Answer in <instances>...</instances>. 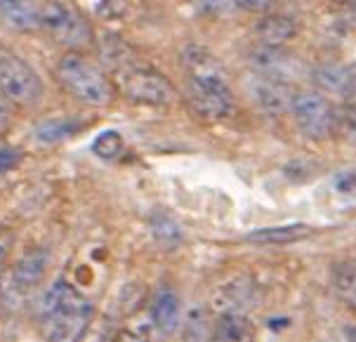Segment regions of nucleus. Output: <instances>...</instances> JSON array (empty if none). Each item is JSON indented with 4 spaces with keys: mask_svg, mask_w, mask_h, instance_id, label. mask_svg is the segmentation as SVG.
Wrapping results in <instances>:
<instances>
[{
    "mask_svg": "<svg viewBox=\"0 0 356 342\" xmlns=\"http://www.w3.org/2000/svg\"><path fill=\"white\" fill-rule=\"evenodd\" d=\"M92 321V304L66 281H57L40 302V333L47 342H81Z\"/></svg>",
    "mask_w": 356,
    "mask_h": 342,
    "instance_id": "nucleus-2",
    "label": "nucleus"
},
{
    "mask_svg": "<svg viewBox=\"0 0 356 342\" xmlns=\"http://www.w3.org/2000/svg\"><path fill=\"white\" fill-rule=\"evenodd\" d=\"M125 149V142L116 130H106L92 142V154L102 161H116Z\"/></svg>",
    "mask_w": 356,
    "mask_h": 342,
    "instance_id": "nucleus-19",
    "label": "nucleus"
},
{
    "mask_svg": "<svg viewBox=\"0 0 356 342\" xmlns=\"http://www.w3.org/2000/svg\"><path fill=\"white\" fill-rule=\"evenodd\" d=\"M0 92L19 106H33L43 97V83L38 74L8 47H0Z\"/></svg>",
    "mask_w": 356,
    "mask_h": 342,
    "instance_id": "nucleus-6",
    "label": "nucleus"
},
{
    "mask_svg": "<svg viewBox=\"0 0 356 342\" xmlns=\"http://www.w3.org/2000/svg\"><path fill=\"white\" fill-rule=\"evenodd\" d=\"M40 28H45L54 43L69 47V52H78L95 43L88 17L69 0H47L40 5Z\"/></svg>",
    "mask_w": 356,
    "mask_h": 342,
    "instance_id": "nucleus-5",
    "label": "nucleus"
},
{
    "mask_svg": "<svg viewBox=\"0 0 356 342\" xmlns=\"http://www.w3.org/2000/svg\"><path fill=\"white\" fill-rule=\"evenodd\" d=\"M54 78L64 88V92L90 106L111 104L116 95V86L111 78L81 52H66L57 62Z\"/></svg>",
    "mask_w": 356,
    "mask_h": 342,
    "instance_id": "nucleus-3",
    "label": "nucleus"
},
{
    "mask_svg": "<svg viewBox=\"0 0 356 342\" xmlns=\"http://www.w3.org/2000/svg\"><path fill=\"white\" fill-rule=\"evenodd\" d=\"M12 245H15V231H12L10 227L0 225V265L10 257Z\"/></svg>",
    "mask_w": 356,
    "mask_h": 342,
    "instance_id": "nucleus-25",
    "label": "nucleus"
},
{
    "mask_svg": "<svg viewBox=\"0 0 356 342\" xmlns=\"http://www.w3.org/2000/svg\"><path fill=\"white\" fill-rule=\"evenodd\" d=\"M152 321L161 335H172L179 326V300L170 288H161L152 300Z\"/></svg>",
    "mask_w": 356,
    "mask_h": 342,
    "instance_id": "nucleus-12",
    "label": "nucleus"
},
{
    "mask_svg": "<svg viewBox=\"0 0 356 342\" xmlns=\"http://www.w3.org/2000/svg\"><path fill=\"white\" fill-rule=\"evenodd\" d=\"M208 342H255V326L243 314H222Z\"/></svg>",
    "mask_w": 356,
    "mask_h": 342,
    "instance_id": "nucleus-15",
    "label": "nucleus"
},
{
    "mask_svg": "<svg viewBox=\"0 0 356 342\" xmlns=\"http://www.w3.org/2000/svg\"><path fill=\"white\" fill-rule=\"evenodd\" d=\"M78 130H81V123L78 121H71V118H52V121H45L35 128V137L43 144H54L66 140V137H74Z\"/></svg>",
    "mask_w": 356,
    "mask_h": 342,
    "instance_id": "nucleus-17",
    "label": "nucleus"
},
{
    "mask_svg": "<svg viewBox=\"0 0 356 342\" xmlns=\"http://www.w3.org/2000/svg\"><path fill=\"white\" fill-rule=\"evenodd\" d=\"M252 69L257 76L274 78V81L288 83L298 74V62L293 55H288L283 47H259L252 52Z\"/></svg>",
    "mask_w": 356,
    "mask_h": 342,
    "instance_id": "nucleus-9",
    "label": "nucleus"
},
{
    "mask_svg": "<svg viewBox=\"0 0 356 342\" xmlns=\"http://www.w3.org/2000/svg\"><path fill=\"white\" fill-rule=\"evenodd\" d=\"M255 31L264 47H283L298 33V24L288 15H264L257 22Z\"/></svg>",
    "mask_w": 356,
    "mask_h": 342,
    "instance_id": "nucleus-11",
    "label": "nucleus"
},
{
    "mask_svg": "<svg viewBox=\"0 0 356 342\" xmlns=\"http://www.w3.org/2000/svg\"><path fill=\"white\" fill-rule=\"evenodd\" d=\"M345 333H347V340L349 342H356V323H354V326H347Z\"/></svg>",
    "mask_w": 356,
    "mask_h": 342,
    "instance_id": "nucleus-31",
    "label": "nucleus"
},
{
    "mask_svg": "<svg viewBox=\"0 0 356 342\" xmlns=\"http://www.w3.org/2000/svg\"><path fill=\"white\" fill-rule=\"evenodd\" d=\"M291 113L309 140H325L337 130V111L321 92H298Z\"/></svg>",
    "mask_w": 356,
    "mask_h": 342,
    "instance_id": "nucleus-7",
    "label": "nucleus"
},
{
    "mask_svg": "<svg viewBox=\"0 0 356 342\" xmlns=\"http://www.w3.org/2000/svg\"><path fill=\"white\" fill-rule=\"evenodd\" d=\"M234 8H236L234 0H198V10L208 17H225Z\"/></svg>",
    "mask_w": 356,
    "mask_h": 342,
    "instance_id": "nucleus-23",
    "label": "nucleus"
},
{
    "mask_svg": "<svg viewBox=\"0 0 356 342\" xmlns=\"http://www.w3.org/2000/svg\"><path fill=\"white\" fill-rule=\"evenodd\" d=\"M205 335H208V326H205V309L194 307L189 309L184 319V335L182 342H205Z\"/></svg>",
    "mask_w": 356,
    "mask_h": 342,
    "instance_id": "nucleus-20",
    "label": "nucleus"
},
{
    "mask_svg": "<svg viewBox=\"0 0 356 342\" xmlns=\"http://www.w3.org/2000/svg\"><path fill=\"white\" fill-rule=\"evenodd\" d=\"M22 161V152L15 147H0V175L3 172L12 170V168H17Z\"/></svg>",
    "mask_w": 356,
    "mask_h": 342,
    "instance_id": "nucleus-24",
    "label": "nucleus"
},
{
    "mask_svg": "<svg viewBox=\"0 0 356 342\" xmlns=\"http://www.w3.org/2000/svg\"><path fill=\"white\" fill-rule=\"evenodd\" d=\"M113 86L125 99L142 106H165L175 99V88L161 71L137 62L113 71Z\"/></svg>",
    "mask_w": 356,
    "mask_h": 342,
    "instance_id": "nucleus-4",
    "label": "nucleus"
},
{
    "mask_svg": "<svg viewBox=\"0 0 356 342\" xmlns=\"http://www.w3.org/2000/svg\"><path fill=\"white\" fill-rule=\"evenodd\" d=\"M335 293L349 309H356V269L340 265L335 269Z\"/></svg>",
    "mask_w": 356,
    "mask_h": 342,
    "instance_id": "nucleus-18",
    "label": "nucleus"
},
{
    "mask_svg": "<svg viewBox=\"0 0 356 342\" xmlns=\"http://www.w3.org/2000/svg\"><path fill=\"white\" fill-rule=\"evenodd\" d=\"M335 187L340 191H356V172H342L340 177L335 179Z\"/></svg>",
    "mask_w": 356,
    "mask_h": 342,
    "instance_id": "nucleus-27",
    "label": "nucleus"
},
{
    "mask_svg": "<svg viewBox=\"0 0 356 342\" xmlns=\"http://www.w3.org/2000/svg\"><path fill=\"white\" fill-rule=\"evenodd\" d=\"M184 67L189 71V104L196 116L205 121H225L232 116L234 95L217 59L205 50L191 47L184 52Z\"/></svg>",
    "mask_w": 356,
    "mask_h": 342,
    "instance_id": "nucleus-1",
    "label": "nucleus"
},
{
    "mask_svg": "<svg viewBox=\"0 0 356 342\" xmlns=\"http://www.w3.org/2000/svg\"><path fill=\"white\" fill-rule=\"evenodd\" d=\"M47 260H50V255L43 248H33L29 253H24L15 267V286L24 293L33 291L47 272Z\"/></svg>",
    "mask_w": 356,
    "mask_h": 342,
    "instance_id": "nucleus-13",
    "label": "nucleus"
},
{
    "mask_svg": "<svg viewBox=\"0 0 356 342\" xmlns=\"http://www.w3.org/2000/svg\"><path fill=\"white\" fill-rule=\"evenodd\" d=\"M236 8L245 10V12H259V15H267V12L274 8V0H234Z\"/></svg>",
    "mask_w": 356,
    "mask_h": 342,
    "instance_id": "nucleus-26",
    "label": "nucleus"
},
{
    "mask_svg": "<svg viewBox=\"0 0 356 342\" xmlns=\"http://www.w3.org/2000/svg\"><path fill=\"white\" fill-rule=\"evenodd\" d=\"M250 97L252 101L262 109L264 113H271V116H281L286 111H293V101L295 95L288 83L274 81V78H264V76H252L250 81Z\"/></svg>",
    "mask_w": 356,
    "mask_h": 342,
    "instance_id": "nucleus-8",
    "label": "nucleus"
},
{
    "mask_svg": "<svg viewBox=\"0 0 356 342\" xmlns=\"http://www.w3.org/2000/svg\"><path fill=\"white\" fill-rule=\"evenodd\" d=\"M0 22L12 31L29 33L40 26V5L35 0H0Z\"/></svg>",
    "mask_w": 356,
    "mask_h": 342,
    "instance_id": "nucleus-10",
    "label": "nucleus"
},
{
    "mask_svg": "<svg viewBox=\"0 0 356 342\" xmlns=\"http://www.w3.org/2000/svg\"><path fill=\"white\" fill-rule=\"evenodd\" d=\"M10 121H12V116H10V109H8V106L3 104V101H0V135H3L5 130L10 128Z\"/></svg>",
    "mask_w": 356,
    "mask_h": 342,
    "instance_id": "nucleus-30",
    "label": "nucleus"
},
{
    "mask_svg": "<svg viewBox=\"0 0 356 342\" xmlns=\"http://www.w3.org/2000/svg\"><path fill=\"white\" fill-rule=\"evenodd\" d=\"M337 130L345 135L347 142L356 144V109L354 106H345L337 113Z\"/></svg>",
    "mask_w": 356,
    "mask_h": 342,
    "instance_id": "nucleus-22",
    "label": "nucleus"
},
{
    "mask_svg": "<svg viewBox=\"0 0 356 342\" xmlns=\"http://www.w3.org/2000/svg\"><path fill=\"white\" fill-rule=\"evenodd\" d=\"M314 236V229L309 225L295 222V225H281V227H267V229H257L245 236V241L259 243V245H286V243H300Z\"/></svg>",
    "mask_w": 356,
    "mask_h": 342,
    "instance_id": "nucleus-14",
    "label": "nucleus"
},
{
    "mask_svg": "<svg viewBox=\"0 0 356 342\" xmlns=\"http://www.w3.org/2000/svg\"><path fill=\"white\" fill-rule=\"evenodd\" d=\"M347 106H354L356 109V67L352 69V76H349V86H347Z\"/></svg>",
    "mask_w": 356,
    "mask_h": 342,
    "instance_id": "nucleus-29",
    "label": "nucleus"
},
{
    "mask_svg": "<svg viewBox=\"0 0 356 342\" xmlns=\"http://www.w3.org/2000/svg\"><path fill=\"white\" fill-rule=\"evenodd\" d=\"M349 76H352V69L342 67V64H323L314 71V83H316L318 90L323 92H333V95H347V86H349Z\"/></svg>",
    "mask_w": 356,
    "mask_h": 342,
    "instance_id": "nucleus-16",
    "label": "nucleus"
},
{
    "mask_svg": "<svg viewBox=\"0 0 356 342\" xmlns=\"http://www.w3.org/2000/svg\"><path fill=\"white\" fill-rule=\"evenodd\" d=\"M113 342H149L147 335L142 333H135V331H120L116 338H113Z\"/></svg>",
    "mask_w": 356,
    "mask_h": 342,
    "instance_id": "nucleus-28",
    "label": "nucleus"
},
{
    "mask_svg": "<svg viewBox=\"0 0 356 342\" xmlns=\"http://www.w3.org/2000/svg\"><path fill=\"white\" fill-rule=\"evenodd\" d=\"M152 231H154L156 241H161L165 245H172V243L182 241V229H179V227L175 225L170 218H154Z\"/></svg>",
    "mask_w": 356,
    "mask_h": 342,
    "instance_id": "nucleus-21",
    "label": "nucleus"
}]
</instances>
